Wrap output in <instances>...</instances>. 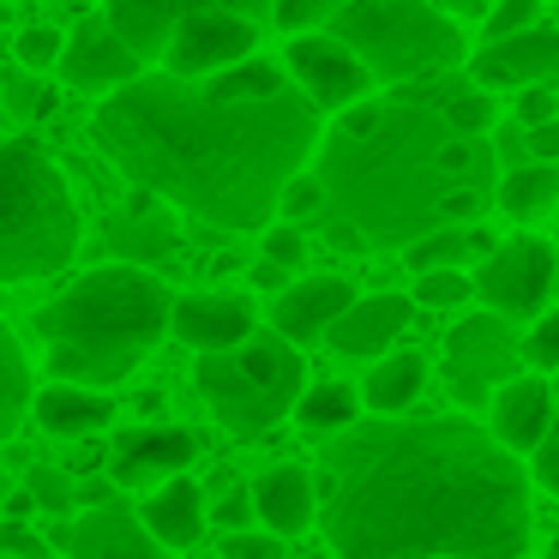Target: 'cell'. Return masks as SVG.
Returning a JSON list of instances; mask_svg holds the SVG:
<instances>
[{
    "label": "cell",
    "instance_id": "37",
    "mask_svg": "<svg viewBox=\"0 0 559 559\" xmlns=\"http://www.w3.org/2000/svg\"><path fill=\"white\" fill-rule=\"evenodd\" d=\"M523 361H530L535 373H559V313H554V307L535 313L530 337H523Z\"/></svg>",
    "mask_w": 559,
    "mask_h": 559
},
{
    "label": "cell",
    "instance_id": "23",
    "mask_svg": "<svg viewBox=\"0 0 559 559\" xmlns=\"http://www.w3.org/2000/svg\"><path fill=\"white\" fill-rule=\"evenodd\" d=\"M31 415H37V427L55 439H91L115 421V397L97 385H67V379H55V385L37 391Z\"/></svg>",
    "mask_w": 559,
    "mask_h": 559
},
{
    "label": "cell",
    "instance_id": "44",
    "mask_svg": "<svg viewBox=\"0 0 559 559\" xmlns=\"http://www.w3.org/2000/svg\"><path fill=\"white\" fill-rule=\"evenodd\" d=\"M0 554H19V559H43L49 554V542H43V535H31L25 523L19 518H7L0 523Z\"/></svg>",
    "mask_w": 559,
    "mask_h": 559
},
{
    "label": "cell",
    "instance_id": "36",
    "mask_svg": "<svg viewBox=\"0 0 559 559\" xmlns=\"http://www.w3.org/2000/svg\"><path fill=\"white\" fill-rule=\"evenodd\" d=\"M343 0H271V25L277 31H319V25H331V13H337Z\"/></svg>",
    "mask_w": 559,
    "mask_h": 559
},
{
    "label": "cell",
    "instance_id": "48",
    "mask_svg": "<svg viewBox=\"0 0 559 559\" xmlns=\"http://www.w3.org/2000/svg\"><path fill=\"white\" fill-rule=\"evenodd\" d=\"M433 7H445L451 19H487V7H493V0H433Z\"/></svg>",
    "mask_w": 559,
    "mask_h": 559
},
{
    "label": "cell",
    "instance_id": "39",
    "mask_svg": "<svg viewBox=\"0 0 559 559\" xmlns=\"http://www.w3.org/2000/svg\"><path fill=\"white\" fill-rule=\"evenodd\" d=\"M259 235H265V259H277V265H301V259H307V229H301V223H271V229H259Z\"/></svg>",
    "mask_w": 559,
    "mask_h": 559
},
{
    "label": "cell",
    "instance_id": "45",
    "mask_svg": "<svg viewBox=\"0 0 559 559\" xmlns=\"http://www.w3.org/2000/svg\"><path fill=\"white\" fill-rule=\"evenodd\" d=\"M109 499H121V481H115V475H91V481H79V511L109 506Z\"/></svg>",
    "mask_w": 559,
    "mask_h": 559
},
{
    "label": "cell",
    "instance_id": "1",
    "mask_svg": "<svg viewBox=\"0 0 559 559\" xmlns=\"http://www.w3.org/2000/svg\"><path fill=\"white\" fill-rule=\"evenodd\" d=\"M530 481L469 409L379 415L319 451V530L337 559H523Z\"/></svg>",
    "mask_w": 559,
    "mask_h": 559
},
{
    "label": "cell",
    "instance_id": "24",
    "mask_svg": "<svg viewBox=\"0 0 559 559\" xmlns=\"http://www.w3.org/2000/svg\"><path fill=\"white\" fill-rule=\"evenodd\" d=\"M139 518H145V530L157 535L163 547L187 554V547L205 535V493H199V481H187V475H169V481H157V493L139 506Z\"/></svg>",
    "mask_w": 559,
    "mask_h": 559
},
{
    "label": "cell",
    "instance_id": "5",
    "mask_svg": "<svg viewBox=\"0 0 559 559\" xmlns=\"http://www.w3.org/2000/svg\"><path fill=\"white\" fill-rule=\"evenodd\" d=\"M79 199L37 139L0 145V283H37L79 259Z\"/></svg>",
    "mask_w": 559,
    "mask_h": 559
},
{
    "label": "cell",
    "instance_id": "33",
    "mask_svg": "<svg viewBox=\"0 0 559 559\" xmlns=\"http://www.w3.org/2000/svg\"><path fill=\"white\" fill-rule=\"evenodd\" d=\"M61 49H67V31H55V25H25L13 37V61L31 67V73H55V67H61Z\"/></svg>",
    "mask_w": 559,
    "mask_h": 559
},
{
    "label": "cell",
    "instance_id": "3",
    "mask_svg": "<svg viewBox=\"0 0 559 559\" xmlns=\"http://www.w3.org/2000/svg\"><path fill=\"white\" fill-rule=\"evenodd\" d=\"M463 73V67H457ZM409 79L331 115L319 139V229L331 247H415L445 223H481L499 187L493 133L451 121V79Z\"/></svg>",
    "mask_w": 559,
    "mask_h": 559
},
{
    "label": "cell",
    "instance_id": "12",
    "mask_svg": "<svg viewBox=\"0 0 559 559\" xmlns=\"http://www.w3.org/2000/svg\"><path fill=\"white\" fill-rule=\"evenodd\" d=\"M139 73H145V55L109 25V13L79 19V25L67 31L61 67H55V79H61L67 91H85V97H109V91H121L127 79H139Z\"/></svg>",
    "mask_w": 559,
    "mask_h": 559
},
{
    "label": "cell",
    "instance_id": "40",
    "mask_svg": "<svg viewBox=\"0 0 559 559\" xmlns=\"http://www.w3.org/2000/svg\"><path fill=\"white\" fill-rule=\"evenodd\" d=\"M223 559H283V535H271V530H229V535H223Z\"/></svg>",
    "mask_w": 559,
    "mask_h": 559
},
{
    "label": "cell",
    "instance_id": "4",
    "mask_svg": "<svg viewBox=\"0 0 559 559\" xmlns=\"http://www.w3.org/2000/svg\"><path fill=\"white\" fill-rule=\"evenodd\" d=\"M175 295L157 271L145 265H97L61 289L49 307H37L31 331L43 337V367L49 379L67 385H121L133 367L151 361L163 337H169Z\"/></svg>",
    "mask_w": 559,
    "mask_h": 559
},
{
    "label": "cell",
    "instance_id": "28",
    "mask_svg": "<svg viewBox=\"0 0 559 559\" xmlns=\"http://www.w3.org/2000/svg\"><path fill=\"white\" fill-rule=\"evenodd\" d=\"M361 421V391L343 385V379H319V385L301 391V403H295V427L301 433H343V427Z\"/></svg>",
    "mask_w": 559,
    "mask_h": 559
},
{
    "label": "cell",
    "instance_id": "27",
    "mask_svg": "<svg viewBox=\"0 0 559 559\" xmlns=\"http://www.w3.org/2000/svg\"><path fill=\"white\" fill-rule=\"evenodd\" d=\"M493 235L481 229V223H445V229L421 235L415 247H403L409 253V271H439V265H457V271H475L487 253H493Z\"/></svg>",
    "mask_w": 559,
    "mask_h": 559
},
{
    "label": "cell",
    "instance_id": "25",
    "mask_svg": "<svg viewBox=\"0 0 559 559\" xmlns=\"http://www.w3.org/2000/svg\"><path fill=\"white\" fill-rule=\"evenodd\" d=\"M427 385V361L415 349H391L379 361H367V379H361V403L373 415H409L415 397Z\"/></svg>",
    "mask_w": 559,
    "mask_h": 559
},
{
    "label": "cell",
    "instance_id": "31",
    "mask_svg": "<svg viewBox=\"0 0 559 559\" xmlns=\"http://www.w3.org/2000/svg\"><path fill=\"white\" fill-rule=\"evenodd\" d=\"M0 91H7V109H13L19 121H43V115H55L49 73H31V67H13V73L0 79Z\"/></svg>",
    "mask_w": 559,
    "mask_h": 559
},
{
    "label": "cell",
    "instance_id": "13",
    "mask_svg": "<svg viewBox=\"0 0 559 559\" xmlns=\"http://www.w3.org/2000/svg\"><path fill=\"white\" fill-rule=\"evenodd\" d=\"M49 542L73 559H181L175 547H163L157 535L145 530L127 499H109V506H91L79 518H55Z\"/></svg>",
    "mask_w": 559,
    "mask_h": 559
},
{
    "label": "cell",
    "instance_id": "11",
    "mask_svg": "<svg viewBox=\"0 0 559 559\" xmlns=\"http://www.w3.org/2000/svg\"><path fill=\"white\" fill-rule=\"evenodd\" d=\"M259 49V19L229 13V7H211V13H193L169 31V49H163V73L175 79H211L229 73V67L253 61Z\"/></svg>",
    "mask_w": 559,
    "mask_h": 559
},
{
    "label": "cell",
    "instance_id": "22",
    "mask_svg": "<svg viewBox=\"0 0 559 559\" xmlns=\"http://www.w3.org/2000/svg\"><path fill=\"white\" fill-rule=\"evenodd\" d=\"M547 427H554V385H547V373H518L493 391V433L518 457H530L542 445Z\"/></svg>",
    "mask_w": 559,
    "mask_h": 559
},
{
    "label": "cell",
    "instance_id": "8",
    "mask_svg": "<svg viewBox=\"0 0 559 559\" xmlns=\"http://www.w3.org/2000/svg\"><path fill=\"white\" fill-rule=\"evenodd\" d=\"M511 325H518V319L481 307V313H463L457 325L445 331V385H451V397H457L463 409L487 403L506 379H518L523 337Z\"/></svg>",
    "mask_w": 559,
    "mask_h": 559
},
{
    "label": "cell",
    "instance_id": "46",
    "mask_svg": "<svg viewBox=\"0 0 559 559\" xmlns=\"http://www.w3.org/2000/svg\"><path fill=\"white\" fill-rule=\"evenodd\" d=\"M247 283H253V289H289V265H277V259H265V253H259V265L253 271H247Z\"/></svg>",
    "mask_w": 559,
    "mask_h": 559
},
{
    "label": "cell",
    "instance_id": "20",
    "mask_svg": "<svg viewBox=\"0 0 559 559\" xmlns=\"http://www.w3.org/2000/svg\"><path fill=\"white\" fill-rule=\"evenodd\" d=\"M103 247L127 265H151V259H169L181 247V229H175V205H163L157 193H133L109 223H103Z\"/></svg>",
    "mask_w": 559,
    "mask_h": 559
},
{
    "label": "cell",
    "instance_id": "30",
    "mask_svg": "<svg viewBox=\"0 0 559 559\" xmlns=\"http://www.w3.org/2000/svg\"><path fill=\"white\" fill-rule=\"evenodd\" d=\"M475 295V271H457V265H439V271H415V289L409 301L415 307H433V313H451Z\"/></svg>",
    "mask_w": 559,
    "mask_h": 559
},
{
    "label": "cell",
    "instance_id": "34",
    "mask_svg": "<svg viewBox=\"0 0 559 559\" xmlns=\"http://www.w3.org/2000/svg\"><path fill=\"white\" fill-rule=\"evenodd\" d=\"M542 25V0H493L481 19V43H499V37H518V31Z\"/></svg>",
    "mask_w": 559,
    "mask_h": 559
},
{
    "label": "cell",
    "instance_id": "19",
    "mask_svg": "<svg viewBox=\"0 0 559 559\" xmlns=\"http://www.w3.org/2000/svg\"><path fill=\"white\" fill-rule=\"evenodd\" d=\"M409 313H415L409 295H355V307L325 331V343L337 355H349V361H379L409 331Z\"/></svg>",
    "mask_w": 559,
    "mask_h": 559
},
{
    "label": "cell",
    "instance_id": "16",
    "mask_svg": "<svg viewBox=\"0 0 559 559\" xmlns=\"http://www.w3.org/2000/svg\"><path fill=\"white\" fill-rule=\"evenodd\" d=\"M259 331L253 301L235 289H193V295H175V313H169V337L187 343L193 355L211 349H235Z\"/></svg>",
    "mask_w": 559,
    "mask_h": 559
},
{
    "label": "cell",
    "instance_id": "32",
    "mask_svg": "<svg viewBox=\"0 0 559 559\" xmlns=\"http://www.w3.org/2000/svg\"><path fill=\"white\" fill-rule=\"evenodd\" d=\"M25 487H31V499H37L43 511H55V518L79 511V481H73L67 469H55V463H31V469H25Z\"/></svg>",
    "mask_w": 559,
    "mask_h": 559
},
{
    "label": "cell",
    "instance_id": "9",
    "mask_svg": "<svg viewBox=\"0 0 559 559\" xmlns=\"http://www.w3.org/2000/svg\"><path fill=\"white\" fill-rule=\"evenodd\" d=\"M554 283H559V253L535 235H518V241H499L475 265V301L506 319H535L554 301Z\"/></svg>",
    "mask_w": 559,
    "mask_h": 559
},
{
    "label": "cell",
    "instance_id": "2",
    "mask_svg": "<svg viewBox=\"0 0 559 559\" xmlns=\"http://www.w3.org/2000/svg\"><path fill=\"white\" fill-rule=\"evenodd\" d=\"M91 139L139 193L211 229L259 235L277 223L283 187L319 157L325 133L289 67L253 55L211 79H127L97 103Z\"/></svg>",
    "mask_w": 559,
    "mask_h": 559
},
{
    "label": "cell",
    "instance_id": "41",
    "mask_svg": "<svg viewBox=\"0 0 559 559\" xmlns=\"http://www.w3.org/2000/svg\"><path fill=\"white\" fill-rule=\"evenodd\" d=\"M530 475L559 499V391H554V427H547V439L530 451Z\"/></svg>",
    "mask_w": 559,
    "mask_h": 559
},
{
    "label": "cell",
    "instance_id": "50",
    "mask_svg": "<svg viewBox=\"0 0 559 559\" xmlns=\"http://www.w3.org/2000/svg\"><path fill=\"white\" fill-rule=\"evenodd\" d=\"M554 25H559V19H554Z\"/></svg>",
    "mask_w": 559,
    "mask_h": 559
},
{
    "label": "cell",
    "instance_id": "10",
    "mask_svg": "<svg viewBox=\"0 0 559 559\" xmlns=\"http://www.w3.org/2000/svg\"><path fill=\"white\" fill-rule=\"evenodd\" d=\"M283 67H289V79L301 85V97L313 103L319 115H343V109H355L361 97H373V73H367V61L343 37H331V31H295Z\"/></svg>",
    "mask_w": 559,
    "mask_h": 559
},
{
    "label": "cell",
    "instance_id": "42",
    "mask_svg": "<svg viewBox=\"0 0 559 559\" xmlns=\"http://www.w3.org/2000/svg\"><path fill=\"white\" fill-rule=\"evenodd\" d=\"M493 157H499V169L530 163V127H523V121H499L493 127Z\"/></svg>",
    "mask_w": 559,
    "mask_h": 559
},
{
    "label": "cell",
    "instance_id": "18",
    "mask_svg": "<svg viewBox=\"0 0 559 559\" xmlns=\"http://www.w3.org/2000/svg\"><path fill=\"white\" fill-rule=\"evenodd\" d=\"M355 307V283L337 277V271H319V277H301L271 301V325L289 343H319L343 313Z\"/></svg>",
    "mask_w": 559,
    "mask_h": 559
},
{
    "label": "cell",
    "instance_id": "29",
    "mask_svg": "<svg viewBox=\"0 0 559 559\" xmlns=\"http://www.w3.org/2000/svg\"><path fill=\"white\" fill-rule=\"evenodd\" d=\"M31 361H25V343L13 337V325L0 319V445L19 433V421H25L31 409Z\"/></svg>",
    "mask_w": 559,
    "mask_h": 559
},
{
    "label": "cell",
    "instance_id": "6",
    "mask_svg": "<svg viewBox=\"0 0 559 559\" xmlns=\"http://www.w3.org/2000/svg\"><path fill=\"white\" fill-rule=\"evenodd\" d=\"M193 385L205 397L211 421L235 439H265L283 415H295L307 391V361L277 325L271 331H253L247 343L235 349H211L199 355L193 367Z\"/></svg>",
    "mask_w": 559,
    "mask_h": 559
},
{
    "label": "cell",
    "instance_id": "14",
    "mask_svg": "<svg viewBox=\"0 0 559 559\" xmlns=\"http://www.w3.org/2000/svg\"><path fill=\"white\" fill-rule=\"evenodd\" d=\"M469 79L487 91H523V85H559V25H530L518 37L481 43L469 55Z\"/></svg>",
    "mask_w": 559,
    "mask_h": 559
},
{
    "label": "cell",
    "instance_id": "15",
    "mask_svg": "<svg viewBox=\"0 0 559 559\" xmlns=\"http://www.w3.org/2000/svg\"><path fill=\"white\" fill-rule=\"evenodd\" d=\"M211 7H229V13H247V19H259V25H271V0H109L103 13H109V25L121 31L145 61H163L169 31L193 13H211Z\"/></svg>",
    "mask_w": 559,
    "mask_h": 559
},
{
    "label": "cell",
    "instance_id": "21",
    "mask_svg": "<svg viewBox=\"0 0 559 559\" xmlns=\"http://www.w3.org/2000/svg\"><path fill=\"white\" fill-rule=\"evenodd\" d=\"M253 518L271 535H301L319 518V481L301 463H271L253 481Z\"/></svg>",
    "mask_w": 559,
    "mask_h": 559
},
{
    "label": "cell",
    "instance_id": "43",
    "mask_svg": "<svg viewBox=\"0 0 559 559\" xmlns=\"http://www.w3.org/2000/svg\"><path fill=\"white\" fill-rule=\"evenodd\" d=\"M211 518H217V530H253V523H259L253 518V487H229Z\"/></svg>",
    "mask_w": 559,
    "mask_h": 559
},
{
    "label": "cell",
    "instance_id": "38",
    "mask_svg": "<svg viewBox=\"0 0 559 559\" xmlns=\"http://www.w3.org/2000/svg\"><path fill=\"white\" fill-rule=\"evenodd\" d=\"M554 115H559V91H554V85H523V91H511V121L542 127V121H554Z\"/></svg>",
    "mask_w": 559,
    "mask_h": 559
},
{
    "label": "cell",
    "instance_id": "47",
    "mask_svg": "<svg viewBox=\"0 0 559 559\" xmlns=\"http://www.w3.org/2000/svg\"><path fill=\"white\" fill-rule=\"evenodd\" d=\"M530 157L559 163V115H554V121H542V127H530Z\"/></svg>",
    "mask_w": 559,
    "mask_h": 559
},
{
    "label": "cell",
    "instance_id": "26",
    "mask_svg": "<svg viewBox=\"0 0 559 559\" xmlns=\"http://www.w3.org/2000/svg\"><path fill=\"white\" fill-rule=\"evenodd\" d=\"M493 205L506 211L511 223H542L547 211H559V163H518V169H499Z\"/></svg>",
    "mask_w": 559,
    "mask_h": 559
},
{
    "label": "cell",
    "instance_id": "17",
    "mask_svg": "<svg viewBox=\"0 0 559 559\" xmlns=\"http://www.w3.org/2000/svg\"><path fill=\"white\" fill-rule=\"evenodd\" d=\"M193 457H199L193 427H127V433H115V445H109V475L133 493V487L187 475Z\"/></svg>",
    "mask_w": 559,
    "mask_h": 559
},
{
    "label": "cell",
    "instance_id": "49",
    "mask_svg": "<svg viewBox=\"0 0 559 559\" xmlns=\"http://www.w3.org/2000/svg\"><path fill=\"white\" fill-rule=\"evenodd\" d=\"M0 25H7V13H0Z\"/></svg>",
    "mask_w": 559,
    "mask_h": 559
},
{
    "label": "cell",
    "instance_id": "7",
    "mask_svg": "<svg viewBox=\"0 0 559 559\" xmlns=\"http://www.w3.org/2000/svg\"><path fill=\"white\" fill-rule=\"evenodd\" d=\"M331 37H343L367 61L373 85H409V79L457 73L463 25L433 0H343L331 13Z\"/></svg>",
    "mask_w": 559,
    "mask_h": 559
},
{
    "label": "cell",
    "instance_id": "35",
    "mask_svg": "<svg viewBox=\"0 0 559 559\" xmlns=\"http://www.w3.org/2000/svg\"><path fill=\"white\" fill-rule=\"evenodd\" d=\"M319 211H325V187H319L313 169H301L289 187H283L277 217H283V223H301V229H307V223H319Z\"/></svg>",
    "mask_w": 559,
    "mask_h": 559
}]
</instances>
